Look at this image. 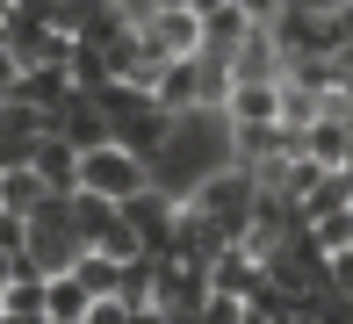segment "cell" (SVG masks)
<instances>
[{
  "instance_id": "cell-1",
  "label": "cell",
  "mask_w": 353,
  "mask_h": 324,
  "mask_svg": "<svg viewBox=\"0 0 353 324\" xmlns=\"http://www.w3.org/2000/svg\"><path fill=\"white\" fill-rule=\"evenodd\" d=\"M216 166H231V123H223L216 108H195V116H173L166 144H159V159H152V188L166 194V202H188Z\"/></svg>"
},
{
  "instance_id": "cell-2",
  "label": "cell",
  "mask_w": 353,
  "mask_h": 324,
  "mask_svg": "<svg viewBox=\"0 0 353 324\" xmlns=\"http://www.w3.org/2000/svg\"><path fill=\"white\" fill-rule=\"evenodd\" d=\"M94 108L108 116V144H123V152L144 159V166L159 159V144H166V130H173V116H166V108H159L144 87H130V79L94 87Z\"/></svg>"
},
{
  "instance_id": "cell-3",
  "label": "cell",
  "mask_w": 353,
  "mask_h": 324,
  "mask_svg": "<svg viewBox=\"0 0 353 324\" xmlns=\"http://www.w3.org/2000/svg\"><path fill=\"white\" fill-rule=\"evenodd\" d=\"M252 194H260V173H252V166H216L210 181L188 194V209L202 216V231H210L216 252L238 245V231H245V216H252Z\"/></svg>"
},
{
  "instance_id": "cell-4",
  "label": "cell",
  "mask_w": 353,
  "mask_h": 324,
  "mask_svg": "<svg viewBox=\"0 0 353 324\" xmlns=\"http://www.w3.org/2000/svg\"><path fill=\"white\" fill-rule=\"evenodd\" d=\"M339 14V8H332ZM332 14H317V8H281L274 22H267V37H274V51L281 65H296V58H339V22Z\"/></svg>"
},
{
  "instance_id": "cell-5",
  "label": "cell",
  "mask_w": 353,
  "mask_h": 324,
  "mask_svg": "<svg viewBox=\"0 0 353 324\" xmlns=\"http://www.w3.org/2000/svg\"><path fill=\"white\" fill-rule=\"evenodd\" d=\"M79 188L101 202H130L137 188H152V166L130 159L123 144H94V152H79Z\"/></svg>"
},
{
  "instance_id": "cell-6",
  "label": "cell",
  "mask_w": 353,
  "mask_h": 324,
  "mask_svg": "<svg viewBox=\"0 0 353 324\" xmlns=\"http://www.w3.org/2000/svg\"><path fill=\"white\" fill-rule=\"evenodd\" d=\"M152 303L166 310V324H188L210 303V267H195V259H152Z\"/></svg>"
},
{
  "instance_id": "cell-7",
  "label": "cell",
  "mask_w": 353,
  "mask_h": 324,
  "mask_svg": "<svg viewBox=\"0 0 353 324\" xmlns=\"http://www.w3.org/2000/svg\"><path fill=\"white\" fill-rule=\"evenodd\" d=\"M29 267L43 274V281H51V274H72V259H79V238H72V216H65V202H43L37 216H29Z\"/></svg>"
},
{
  "instance_id": "cell-8",
  "label": "cell",
  "mask_w": 353,
  "mask_h": 324,
  "mask_svg": "<svg viewBox=\"0 0 353 324\" xmlns=\"http://www.w3.org/2000/svg\"><path fill=\"white\" fill-rule=\"evenodd\" d=\"M123 209V223L137 231V245H144V259H166L173 252V202L159 188H137L130 202H116Z\"/></svg>"
},
{
  "instance_id": "cell-9",
  "label": "cell",
  "mask_w": 353,
  "mask_h": 324,
  "mask_svg": "<svg viewBox=\"0 0 353 324\" xmlns=\"http://www.w3.org/2000/svg\"><path fill=\"white\" fill-rule=\"evenodd\" d=\"M216 116L223 123H281V79H231Z\"/></svg>"
},
{
  "instance_id": "cell-10",
  "label": "cell",
  "mask_w": 353,
  "mask_h": 324,
  "mask_svg": "<svg viewBox=\"0 0 353 324\" xmlns=\"http://www.w3.org/2000/svg\"><path fill=\"white\" fill-rule=\"evenodd\" d=\"M144 37H152L166 58H202V14L195 8H152Z\"/></svg>"
},
{
  "instance_id": "cell-11",
  "label": "cell",
  "mask_w": 353,
  "mask_h": 324,
  "mask_svg": "<svg viewBox=\"0 0 353 324\" xmlns=\"http://www.w3.org/2000/svg\"><path fill=\"white\" fill-rule=\"evenodd\" d=\"M29 173H37L43 194H58V202H65V194H79V152H72L65 137H37V152H29Z\"/></svg>"
},
{
  "instance_id": "cell-12",
  "label": "cell",
  "mask_w": 353,
  "mask_h": 324,
  "mask_svg": "<svg viewBox=\"0 0 353 324\" xmlns=\"http://www.w3.org/2000/svg\"><path fill=\"white\" fill-rule=\"evenodd\" d=\"M210 288L216 296H238V303H252L267 288V274H260V259H252L245 245H223L216 259H210Z\"/></svg>"
},
{
  "instance_id": "cell-13",
  "label": "cell",
  "mask_w": 353,
  "mask_h": 324,
  "mask_svg": "<svg viewBox=\"0 0 353 324\" xmlns=\"http://www.w3.org/2000/svg\"><path fill=\"white\" fill-rule=\"evenodd\" d=\"M152 101L166 108V116H195V108H202V58H173L166 72H159Z\"/></svg>"
},
{
  "instance_id": "cell-14",
  "label": "cell",
  "mask_w": 353,
  "mask_h": 324,
  "mask_svg": "<svg viewBox=\"0 0 353 324\" xmlns=\"http://www.w3.org/2000/svg\"><path fill=\"white\" fill-rule=\"evenodd\" d=\"M58 137H65L72 152H94V144H108V116L94 108V94H65V116H58Z\"/></svg>"
},
{
  "instance_id": "cell-15",
  "label": "cell",
  "mask_w": 353,
  "mask_h": 324,
  "mask_svg": "<svg viewBox=\"0 0 353 324\" xmlns=\"http://www.w3.org/2000/svg\"><path fill=\"white\" fill-rule=\"evenodd\" d=\"M252 29H260V22H252L245 8H231V0H216V8L202 14V51H216V58H231L238 43L252 37Z\"/></svg>"
},
{
  "instance_id": "cell-16",
  "label": "cell",
  "mask_w": 353,
  "mask_h": 324,
  "mask_svg": "<svg viewBox=\"0 0 353 324\" xmlns=\"http://www.w3.org/2000/svg\"><path fill=\"white\" fill-rule=\"evenodd\" d=\"M14 101H29V108H65V94H72V79L58 72V65H29V72H14Z\"/></svg>"
},
{
  "instance_id": "cell-17",
  "label": "cell",
  "mask_w": 353,
  "mask_h": 324,
  "mask_svg": "<svg viewBox=\"0 0 353 324\" xmlns=\"http://www.w3.org/2000/svg\"><path fill=\"white\" fill-rule=\"evenodd\" d=\"M281 72H288V65H281V51H274L267 29H252V37L231 51V79H281Z\"/></svg>"
},
{
  "instance_id": "cell-18",
  "label": "cell",
  "mask_w": 353,
  "mask_h": 324,
  "mask_svg": "<svg viewBox=\"0 0 353 324\" xmlns=\"http://www.w3.org/2000/svg\"><path fill=\"white\" fill-rule=\"evenodd\" d=\"M339 209H353V173H346V166H332L325 181H317V188L296 202V216L310 223V216H339Z\"/></svg>"
},
{
  "instance_id": "cell-19",
  "label": "cell",
  "mask_w": 353,
  "mask_h": 324,
  "mask_svg": "<svg viewBox=\"0 0 353 324\" xmlns=\"http://www.w3.org/2000/svg\"><path fill=\"white\" fill-rule=\"evenodd\" d=\"M65 216H72V238H79V245H101V231L116 223V202H101V194L79 188V194H65Z\"/></svg>"
},
{
  "instance_id": "cell-20",
  "label": "cell",
  "mask_w": 353,
  "mask_h": 324,
  "mask_svg": "<svg viewBox=\"0 0 353 324\" xmlns=\"http://www.w3.org/2000/svg\"><path fill=\"white\" fill-rule=\"evenodd\" d=\"M0 317H43V274L29 259H14V281L0 288Z\"/></svg>"
},
{
  "instance_id": "cell-21",
  "label": "cell",
  "mask_w": 353,
  "mask_h": 324,
  "mask_svg": "<svg viewBox=\"0 0 353 324\" xmlns=\"http://www.w3.org/2000/svg\"><path fill=\"white\" fill-rule=\"evenodd\" d=\"M87 310H94V296L72 281V274H51V281H43V317L51 324H79Z\"/></svg>"
},
{
  "instance_id": "cell-22",
  "label": "cell",
  "mask_w": 353,
  "mask_h": 324,
  "mask_svg": "<svg viewBox=\"0 0 353 324\" xmlns=\"http://www.w3.org/2000/svg\"><path fill=\"white\" fill-rule=\"evenodd\" d=\"M72 281L87 288L94 303H101V296H116V281H123V267H116V259H108V252H94V245H79V259H72Z\"/></svg>"
},
{
  "instance_id": "cell-23",
  "label": "cell",
  "mask_w": 353,
  "mask_h": 324,
  "mask_svg": "<svg viewBox=\"0 0 353 324\" xmlns=\"http://www.w3.org/2000/svg\"><path fill=\"white\" fill-rule=\"evenodd\" d=\"M43 202H51V194H43V181H37L29 166H14L8 181H0V209H14V216H37Z\"/></svg>"
},
{
  "instance_id": "cell-24",
  "label": "cell",
  "mask_w": 353,
  "mask_h": 324,
  "mask_svg": "<svg viewBox=\"0 0 353 324\" xmlns=\"http://www.w3.org/2000/svg\"><path fill=\"white\" fill-rule=\"evenodd\" d=\"M65 79H72V94L108 87V51H101V43H79V51H72V65H65Z\"/></svg>"
},
{
  "instance_id": "cell-25",
  "label": "cell",
  "mask_w": 353,
  "mask_h": 324,
  "mask_svg": "<svg viewBox=\"0 0 353 324\" xmlns=\"http://www.w3.org/2000/svg\"><path fill=\"white\" fill-rule=\"evenodd\" d=\"M303 238H310L325 259L346 252V245H353V209H339V216H310V223H303Z\"/></svg>"
},
{
  "instance_id": "cell-26",
  "label": "cell",
  "mask_w": 353,
  "mask_h": 324,
  "mask_svg": "<svg viewBox=\"0 0 353 324\" xmlns=\"http://www.w3.org/2000/svg\"><path fill=\"white\" fill-rule=\"evenodd\" d=\"M317 116H325V94H303V87L281 79V130H310Z\"/></svg>"
},
{
  "instance_id": "cell-27",
  "label": "cell",
  "mask_w": 353,
  "mask_h": 324,
  "mask_svg": "<svg viewBox=\"0 0 353 324\" xmlns=\"http://www.w3.org/2000/svg\"><path fill=\"white\" fill-rule=\"evenodd\" d=\"M94 252H108V259H116V267H130V259H144L137 231H130V223H123V209H116V223H108V231H101V245H94Z\"/></svg>"
},
{
  "instance_id": "cell-28",
  "label": "cell",
  "mask_w": 353,
  "mask_h": 324,
  "mask_svg": "<svg viewBox=\"0 0 353 324\" xmlns=\"http://www.w3.org/2000/svg\"><path fill=\"white\" fill-rule=\"evenodd\" d=\"M116 303H123V310L152 303V259H130V267H123V281H116Z\"/></svg>"
},
{
  "instance_id": "cell-29",
  "label": "cell",
  "mask_w": 353,
  "mask_h": 324,
  "mask_svg": "<svg viewBox=\"0 0 353 324\" xmlns=\"http://www.w3.org/2000/svg\"><path fill=\"white\" fill-rule=\"evenodd\" d=\"M317 288H325V296H353V245L332 252L325 267H317Z\"/></svg>"
},
{
  "instance_id": "cell-30",
  "label": "cell",
  "mask_w": 353,
  "mask_h": 324,
  "mask_svg": "<svg viewBox=\"0 0 353 324\" xmlns=\"http://www.w3.org/2000/svg\"><path fill=\"white\" fill-rule=\"evenodd\" d=\"M0 252H29V216L0 209Z\"/></svg>"
},
{
  "instance_id": "cell-31",
  "label": "cell",
  "mask_w": 353,
  "mask_h": 324,
  "mask_svg": "<svg viewBox=\"0 0 353 324\" xmlns=\"http://www.w3.org/2000/svg\"><path fill=\"white\" fill-rule=\"evenodd\" d=\"M29 152H37V137H0V173L29 166Z\"/></svg>"
},
{
  "instance_id": "cell-32",
  "label": "cell",
  "mask_w": 353,
  "mask_h": 324,
  "mask_svg": "<svg viewBox=\"0 0 353 324\" xmlns=\"http://www.w3.org/2000/svg\"><path fill=\"white\" fill-rule=\"evenodd\" d=\"M79 324H130V310H123V303H116V296H101V303H94V310H87V317H79Z\"/></svg>"
},
{
  "instance_id": "cell-33",
  "label": "cell",
  "mask_w": 353,
  "mask_h": 324,
  "mask_svg": "<svg viewBox=\"0 0 353 324\" xmlns=\"http://www.w3.org/2000/svg\"><path fill=\"white\" fill-rule=\"evenodd\" d=\"M231 8H245V14H252V22H260V29H267V22H274V14L288 8V0H231Z\"/></svg>"
},
{
  "instance_id": "cell-34",
  "label": "cell",
  "mask_w": 353,
  "mask_h": 324,
  "mask_svg": "<svg viewBox=\"0 0 353 324\" xmlns=\"http://www.w3.org/2000/svg\"><path fill=\"white\" fill-rule=\"evenodd\" d=\"M14 72H22V65H14V51H8V43H0V94L14 87Z\"/></svg>"
},
{
  "instance_id": "cell-35",
  "label": "cell",
  "mask_w": 353,
  "mask_h": 324,
  "mask_svg": "<svg viewBox=\"0 0 353 324\" xmlns=\"http://www.w3.org/2000/svg\"><path fill=\"white\" fill-rule=\"evenodd\" d=\"M130 324H166V310H159V303H137V310H130Z\"/></svg>"
},
{
  "instance_id": "cell-36",
  "label": "cell",
  "mask_w": 353,
  "mask_h": 324,
  "mask_svg": "<svg viewBox=\"0 0 353 324\" xmlns=\"http://www.w3.org/2000/svg\"><path fill=\"white\" fill-rule=\"evenodd\" d=\"M159 8H195V14H210L216 0H159Z\"/></svg>"
},
{
  "instance_id": "cell-37",
  "label": "cell",
  "mask_w": 353,
  "mask_h": 324,
  "mask_svg": "<svg viewBox=\"0 0 353 324\" xmlns=\"http://www.w3.org/2000/svg\"><path fill=\"white\" fill-rule=\"evenodd\" d=\"M14 259H22V252H0V288L14 281Z\"/></svg>"
},
{
  "instance_id": "cell-38",
  "label": "cell",
  "mask_w": 353,
  "mask_h": 324,
  "mask_svg": "<svg viewBox=\"0 0 353 324\" xmlns=\"http://www.w3.org/2000/svg\"><path fill=\"white\" fill-rule=\"evenodd\" d=\"M288 8H317V14H332V8H339V0H288Z\"/></svg>"
},
{
  "instance_id": "cell-39",
  "label": "cell",
  "mask_w": 353,
  "mask_h": 324,
  "mask_svg": "<svg viewBox=\"0 0 353 324\" xmlns=\"http://www.w3.org/2000/svg\"><path fill=\"white\" fill-rule=\"evenodd\" d=\"M0 324H51V317H0Z\"/></svg>"
},
{
  "instance_id": "cell-40",
  "label": "cell",
  "mask_w": 353,
  "mask_h": 324,
  "mask_svg": "<svg viewBox=\"0 0 353 324\" xmlns=\"http://www.w3.org/2000/svg\"><path fill=\"white\" fill-rule=\"evenodd\" d=\"M346 173H353V144H346Z\"/></svg>"
},
{
  "instance_id": "cell-41",
  "label": "cell",
  "mask_w": 353,
  "mask_h": 324,
  "mask_svg": "<svg viewBox=\"0 0 353 324\" xmlns=\"http://www.w3.org/2000/svg\"><path fill=\"white\" fill-rule=\"evenodd\" d=\"M245 324H267V317H252V310H245Z\"/></svg>"
},
{
  "instance_id": "cell-42",
  "label": "cell",
  "mask_w": 353,
  "mask_h": 324,
  "mask_svg": "<svg viewBox=\"0 0 353 324\" xmlns=\"http://www.w3.org/2000/svg\"><path fill=\"white\" fill-rule=\"evenodd\" d=\"M0 181H8V173H0Z\"/></svg>"
}]
</instances>
